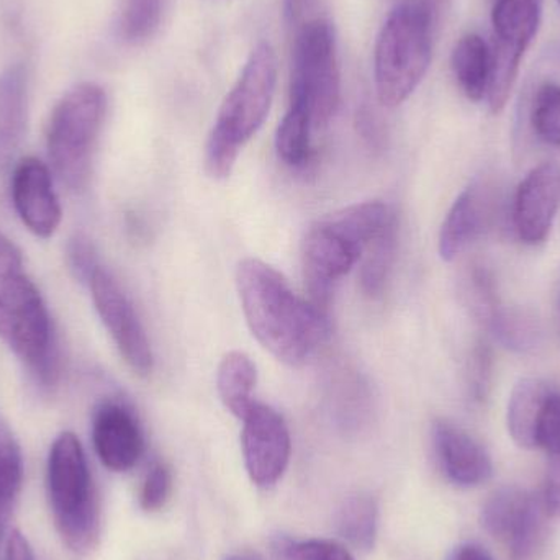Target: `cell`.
Here are the masks:
<instances>
[{"instance_id":"1","label":"cell","mask_w":560,"mask_h":560,"mask_svg":"<svg viewBox=\"0 0 560 560\" xmlns=\"http://www.w3.org/2000/svg\"><path fill=\"white\" fill-rule=\"evenodd\" d=\"M236 287L253 336L283 364H305L328 338L325 312L296 295L287 279L266 262L243 259Z\"/></svg>"},{"instance_id":"2","label":"cell","mask_w":560,"mask_h":560,"mask_svg":"<svg viewBox=\"0 0 560 560\" xmlns=\"http://www.w3.org/2000/svg\"><path fill=\"white\" fill-rule=\"evenodd\" d=\"M0 338L30 369L39 387H55L59 348L42 293L23 268L20 249L0 233Z\"/></svg>"},{"instance_id":"3","label":"cell","mask_w":560,"mask_h":560,"mask_svg":"<svg viewBox=\"0 0 560 560\" xmlns=\"http://www.w3.org/2000/svg\"><path fill=\"white\" fill-rule=\"evenodd\" d=\"M395 220L397 213L390 206L374 200L355 203L310 226L302 242L310 302L325 312L336 282L361 261L365 246Z\"/></svg>"},{"instance_id":"4","label":"cell","mask_w":560,"mask_h":560,"mask_svg":"<svg viewBox=\"0 0 560 560\" xmlns=\"http://www.w3.org/2000/svg\"><path fill=\"white\" fill-rule=\"evenodd\" d=\"M278 84V58L269 43L256 45L236 84L223 101L206 151L207 173L213 179L232 174L242 148L265 124Z\"/></svg>"},{"instance_id":"5","label":"cell","mask_w":560,"mask_h":560,"mask_svg":"<svg viewBox=\"0 0 560 560\" xmlns=\"http://www.w3.org/2000/svg\"><path fill=\"white\" fill-rule=\"evenodd\" d=\"M56 532L75 555L94 551L101 538V505L81 441L65 431L52 441L46 467Z\"/></svg>"},{"instance_id":"6","label":"cell","mask_w":560,"mask_h":560,"mask_svg":"<svg viewBox=\"0 0 560 560\" xmlns=\"http://www.w3.org/2000/svg\"><path fill=\"white\" fill-rule=\"evenodd\" d=\"M436 23L418 0H405L385 20L374 56L375 91L385 107L404 104L423 81Z\"/></svg>"},{"instance_id":"7","label":"cell","mask_w":560,"mask_h":560,"mask_svg":"<svg viewBox=\"0 0 560 560\" xmlns=\"http://www.w3.org/2000/svg\"><path fill=\"white\" fill-rule=\"evenodd\" d=\"M105 112L104 89L85 82L68 92L49 118L46 133L49 163L61 183L74 192L84 190L91 180Z\"/></svg>"},{"instance_id":"8","label":"cell","mask_w":560,"mask_h":560,"mask_svg":"<svg viewBox=\"0 0 560 560\" xmlns=\"http://www.w3.org/2000/svg\"><path fill=\"white\" fill-rule=\"evenodd\" d=\"M341 97L335 30L316 19L295 30L290 74V105L308 114L313 128H323L338 110Z\"/></svg>"},{"instance_id":"9","label":"cell","mask_w":560,"mask_h":560,"mask_svg":"<svg viewBox=\"0 0 560 560\" xmlns=\"http://www.w3.org/2000/svg\"><path fill=\"white\" fill-rule=\"evenodd\" d=\"M545 0H497L492 10L493 48L490 110L500 114L512 97L523 56L538 33Z\"/></svg>"},{"instance_id":"10","label":"cell","mask_w":560,"mask_h":560,"mask_svg":"<svg viewBox=\"0 0 560 560\" xmlns=\"http://www.w3.org/2000/svg\"><path fill=\"white\" fill-rule=\"evenodd\" d=\"M541 497L520 487H503L487 500L482 525L509 551L510 560H538L548 539Z\"/></svg>"},{"instance_id":"11","label":"cell","mask_w":560,"mask_h":560,"mask_svg":"<svg viewBox=\"0 0 560 560\" xmlns=\"http://www.w3.org/2000/svg\"><path fill=\"white\" fill-rule=\"evenodd\" d=\"M89 287H91L95 310L124 361L138 375L151 374L154 358L150 339L133 303L130 302L118 280L101 266L92 276Z\"/></svg>"},{"instance_id":"12","label":"cell","mask_w":560,"mask_h":560,"mask_svg":"<svg viewBox=\"0 0 560 560\" xmlns=\"http://www.w3.org/2000/svg\"><path fill=\"white\" fill-rule=\"evenodd\" d=\"M242 421L243 456L249 477L262 489L276 486L292 454L285 420L275 408L255 401Z\"/></svg>"},{"instance_id":"13","label":"cell","mask_w":560,"mask_h":560,"mask_svg":"<svg viewBox=\"0 0 560 560\" xmlns=\"http://www.w3.org/2000/svg\"><path fill=\"white\" fill-rule=\"evenodd\" d=\"M560 209V164H539L518 186L513 206V222L526 245L546 242Z\"/></svg>"},{"instance_id":"14","label":"cell","mask_w":560,"mask_h":560,"mask_svg":"<svg viewBox=\"0 0 560 560\" xmlns=\"http://www.w3.org/2000/svg\"><path fill=\"white\" fill-rule=\"evenodd\" d=\"M92 443L112 472H128L143 456L144 438L133 411L120 401H104L92 420Z\"/></svg>"},{"instance_id":"15","label":"cell","mask_w":560,"mask_h":560,"mask_svg":"<svg viewBox=\"0 0 560 560\" xmlns=\"http://www.w3.org/2000/svg\"><path fill=\"white\" fill-rule=\"evenodd\" d=\"M12 200L23 225L38 236L51 238L61 223V206L46 164L26 158L16 164L12 177Z\"/></svg>"},{"instance_id":"16","label":"cell","mask_w":560,"mask_h":560,"mask_svg":"<svg viewBox=\"0 0 560 560\" xmlns=\"http://www.w3.org/2000/svg\"><path fill=\"white\" fill-rule=\"evenodd\" d=\"M431 440L438 464L454 486L472 489L492 479L493 464L486 447L453 421L438 418Z\"/></svg>"},{"instance_id":"17","label":"cell","mask_w":560,"mask_h":560,"mask_svg":"<svg viewBox=\"0 0 560 560\" xmlns=\"http://www.w3.org/2000/svg\"><path fill=\"white\" fill-rule=\"evenodd\" d=\"M495 190L476 180L460 192L441 226L438 249L444 261H454L470 243L483 235L495 219Z\"/></svg>"},{"instance_id":"18","label":"cell","mask_w":560,"mask_h":560,"mask_svg":"<svg viewBox=\"0 0 560 560\" xmlns=\"http://www.w3.org/2000/svg\"><path fill=\"white\" fill-rule=\"evenodd\" d=\"M28 91L26 72L12 66L0 74V174L15 160L26 130Z\"/></svg>"},{"instance_id":"19","label":"cell","mask_w":560,"mask_h":560,"mask_svg":"<svg viewBox=\"0 0 560 560\" xmlns=\"http://www.w3.org/2000/svg\"><path fill=\"white\" fill-rule=\"evenodd\" d=\"M551 392L548 384L532 377L522 378L513 387L506 408V424L510 436L520 447H536L539 417Z\"/></svg>"},{"instance_id":"20","label":"cell","mask_w":560,"mask_h":560,"mask_svg":"<svg viewBox=\"0 0 560 560\" xmlns=\"http://www.w3.org/2000/svg\"><path fill=\"white\" fill-rule=\"evenodd\" d=\"M454 78L469 101L480 102L489 91L492 52L486 39L476 33L464 35L451 56Z\"/></svg>"},{"instance_id":"21","label":"cell","mask_w":560,"mask_h":560,"mask_svg":"<svg viewBox=\"0 0 560 560\" xmlns=\"http://www.w3.org/2000/svg\"><path fill=\"white\" fill-rule=\"evenodd\" d=\"M258 382V371L248 354L232 351L222 359L217 374V387L223 405L243 420L253 407V392Z\"/></svg>"},{"instance_id":"22","label":"cell","mask_w":560,"mask_h":560,"mask_svg":"<svg viewBox=\"0 0 560 560\" xmlns=\"http://www.w3.org/2000/svg\"><path fill=\"white\" fill-rule=\"evenodd\" d=\"M377 503L368 493L348 497L336 515V529L349 545L371 551L377 536Z\"/></svg>"},{"instance_id":"23","label":"cell","mask_w":560,"mask_h":560,"mask_svg":"<svg viewBox=\"0 0 560 560\" xmlns=\"http://www.w3.org/2000/svg\"><path fill=\"white\" fill-rule=\"evenodd\" d=\"M397 243L398 222L395 220L365 246L359 272V282L365 295L378 296L384 292L397 256Z\"/></svg>"},{"instance_id":"24","label":"cell","mask_w":560,"mask_h":560,"mask_svg":"<svg viewBox=\"0 0 560 560\" xmlns=\"http://www.w3.org/2000/svg\"><path fill=\"white\" fill-rule=\"evenodd\" d=\"M23 483V457L13 434L0 424V542Z\"/></svg>"},{"instance_id":"25","label":"cell","mask_w":560,"mask_h":560,"mask_svg":"<svg viewBox=\"0 0 560 560\" xmlns=\"http://www.w3.org/2000/svg\"><path fill=\"white\" fill-rule=\"evenodd\" d=\"M312 120L302 108L289 105L276 135V150L280 160L292 167L305 166L312 156Z\"/></svg>"},{"instance_id":"26","label":"cell","mask_w":560,"mask_h":560,"mask_svg":"<svg viewBox=\"0 0 560 560\" xmlns=\"http://www.w3.org/2000/svg\"><path fill=\"white\" fill-rule=\"evenodd\" d=\"M487 322L499 341L506 348L526 351V349L535 348L538 342V326L525 313L512 312V310L499 306L495 312L490 313Z\"/></svg>"},{"instance_id":"27","label":"cell","mask_w":560,"mask_h":560,"mask_svg":"<svg viewBox=\"0 0 560 560\" xmlns=\"http://www.w3.org/2000/svg\"><path fill=\"white\" fill-rule=\"evenodd\" d=\"M532 125L545 143L560 148V85L546 82L533 98Z\"/></svg>"},{"instance_id":"28","label":"cell","mask_w":560,"mask_h":560,"mask_svg":"<svg viewBox=\"0 0 560 560\" xmlns=\"http://www.w3.org/2000/svg\"><path fill=\"white\" fill-rule=\"evenodd\" d=\"M275 552L279 560H354L345 546L329 539H278Z\"/></svg>"},{"instance_id":"29","label":"cell","mask_w":560,"mask_h":560,"mask_svg":"<svg viewBox=\"0 0 560 560\" xmlns=\"http://www.w3.org/2000/svg\"><path fill=\"white\" fill-rule=\"evenodd\" d=\"M173 489V476L170 467L163 463H154L144 477L140 490V505L144 512H158L166 505Z\"/></svg>"},{"instance_id":"30","label":"cell","mask_w":560,"mask_h":560,"mask_svg":"<svg viewBox=\"0 0 560 560\" xmlns=\"http://www.w3.org/2000/svg\"><path fill=\"white\" fill-rule=\"evenodd\" d=\"M66 259H68L69 271L82 283L91 282L92 276L101 268L97 249L85 235H75L69 240Z\"/></svg>"},{"instance_id":"31","label":"cell","mask_w":560,"mask_h":560,"mask_svg":"<svg viewBox=\"0 0 560 560\" xmlns=\"http://www.w3.org/2000/svg\"><path fill=\"white\" fill-rule=\"evenodd\" d=\"M541 499L548 515L560 518V451L548 454V472Z\"/></svg>"},{"instance_id":"32","label":"cell","mask_w":560,"mask_h":560,"mask_svg":"<svg viewBox=\"0 0 560 560\" xmlns=\"http://www.w3.org/2000/svg\"><path fill=\"white\" fill-rule=\"evenodd\" d=\"M318 0H283V15H285L287 23L293 28H299L303 23L316 19L310 15L315 10Z\"/></svg>"},{"instance_id":"33","label":"cell","mask_w":560,"mask_h":560,"mask_svg":"<svg viewBox=\"0 0 560 560\" xmlns=\"http://www.w3.org/2000/svg\"><path fill=\"white\" fill-rule=\"evenodd\" d=\"M490 375V354L487 348H479L474 358L472 378H474V394L477 395L479 400L486 397L487 387H489Z\"/></svg>"},{"instance_id":"34","label":"cell","mask_w":560,"mask_h":560,"mask_svg":"<svg viewBox=\"0 0 560 560\" xmlns=\"http://www.w3.org/2000/svg\"><path fill=\"white\" fill-rule=\"evenodd\" d=\"M2 560H35V555H33L28 539H26L19 529H13V532L7 536Z\"/></svg>"},{"instance_id":"35","label":"cell","mask_w":560,"mask_h":560,"mask_svg":"<svg viewBox=\"0 0 560 560\" xmlns=\"http://www.w3.org/2000/svg\"><path fill=\"white\" fill-rule=\"evenodd\" d=\"M453 560H493L489 552L479 545H464L457 549Z\"/></svg>"},{"instance_id":"36","label":"cell","mask_w":560,"mask_h":560,"mask_svg":"<svg viewBox=\"0 0 560 560\" xmlns=\"http://www.w3.org/2000/svg\"><path fill=\"white\" fill-rule=\"evenodd\" d=\"M418 2L421 3V5L424 7V9L428 10V12L431 13V15L434 16V20H440L441 13L444 12V9H446L447 2L450 0H418Z\"/></svg>"},{"instance_id":"37","label":"cell","mask_w":560,"mask_h":560,"mask_svg":"<svg viewBox=\"0 0 560 560\" xmlns=\"http://www.w3.org/2000/svg\"><path fill=\"white\" fill-rule=\"evenodd\" d=\"M229 560H252V559H246V558H242V556H236V558H230Z\"/></svg>"},{"instance_id":"38","label":"cell","mask_w":560,"mask_h":560,"mask_svg":"<svg viewBox=\"0 0 560 560\" xmlns=\"http://www.w3.org/2000/svg\"><path fill=\"white\" fill-rule=\"evenodd\" d=\"M558 2L560 3V0H558Z\"/></svg>"}]
</instances>
